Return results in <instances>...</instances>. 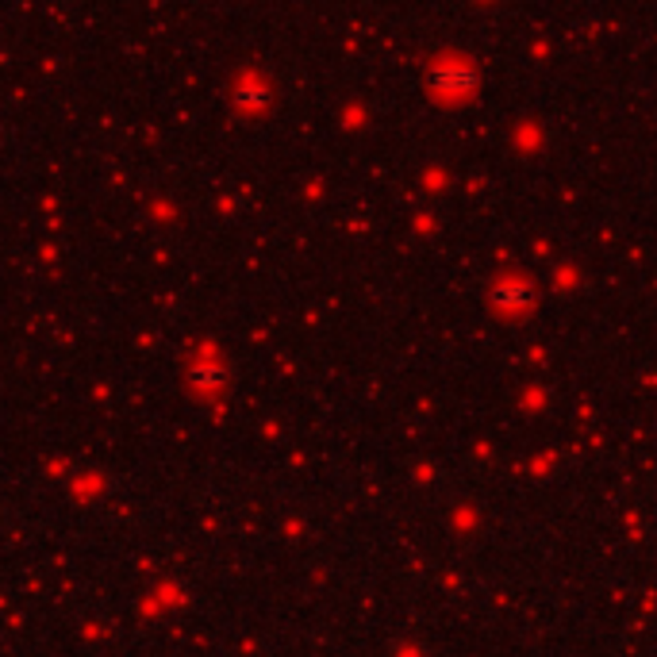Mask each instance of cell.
<instances>
[{
	"label": "cell",
	"mask_w": 657,
	"mask_h": 657,
	"mask_svg": "<svg viewBox=\"0 0 657 657\" xmlns=\"http://www.w3.org/2000/svg\"><path fill=\"white\" fill-rule=\"evenodd\" d=\"M431 81H434V88H442V93H461V88L473 85V70L461 66V62H442V66H434Z\"/></svg>",
	"instance_id": "1"
},
{
	"label": "cell",
	"mask_w": 657,
	"mask_h": 657,
	"mask_svg": "<svg viewBox=\"0 0 657 657\" xmlns=\"http://www.w3.org/2000/svg\"><path fill=\"white\" fill-rule=\"evenodd\" d=\"M496 300H500V304H508V307L526 304V300H531V289H526L523 281H508V285H500V289H496Z\"/></svg>",
	"instance_id": "2"
}]
</instances>
